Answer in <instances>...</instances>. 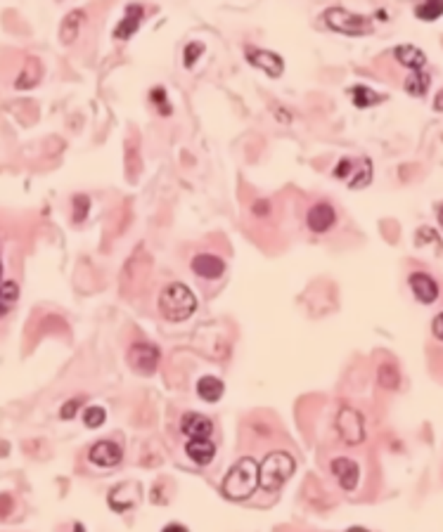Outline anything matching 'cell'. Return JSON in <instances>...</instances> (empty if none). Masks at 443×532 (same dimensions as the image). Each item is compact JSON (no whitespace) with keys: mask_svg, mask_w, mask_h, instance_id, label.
Segmentation results:
<instances>
[{"mask_svg":"<svg viewBox=\"0 0 443 532\" xmlns=\"http://www.w3.org/2000/svg\"><path fill=\"white\" fill-rule=\"evenodd\" d=\"M256 487H259V464L252 457H245V459H240L228 471L226 480L221 485V492L230 501H242L252 497Z\"/></svg>","mask_w":443,"mask_h":532,"instance_id":"1","label":"cell"},{"mask_svg":"<svg viewBox=\"0 0 443 532\" xmlns=\"http://www.w3.org/2000/svg\"><path fill=\"white\" fill-rule=\"evenodd\" d=\"M195 310H197V298L185 284L173 282L164 286V291L159 293V313L164 320L185 322Z\"/></svg>","mask_w":443,"mask_h":532,"instance_id":"2","label":"cell"},{"mask_svg":"<svg viewBox=\"0 0 443 532\" xmlns=\"http://www.w3.org/2000/svg\"><path fill=\"white\" fill-rule=\"evenodd\" d=\"M296 464L287 452H273L259 464V487L268 492H275L294 475Z\"/></svg>","mask_w":443,"mask_h":532,"instance_id":"3","label":"cell"},{"mask_svg":"<svg viewBox=\"0 0 443 532\" xmlns=\"http://www.w3.org/2000/svg\"><path fill=\"white\" fill-rule=\"evenodd\" d=\"M325 24L332 29V31H339L346 36H363V34H370V29H372V24H370L368 17L354 15V12H349L344 8H327Z\"/></svg>","mask_w":443,"mask_h":532,"instance_id":"4","label":"cell"},{"mask_svg":"<svg viewBox=\"0 0 443 532\" xmlns=\"http://www.w3.org/2000/svg\"><path fill=\"white\" fill-rule=\"evenodd\" d=\"M337 180L346 182L351 189H361L368 187L370 180H372V163H370L368 156L363 158H344V161L337 163L335 168Z\"/></svg>","mask_w":443,"mask_h":532,"instance_id":"5","label":"cell"},{"mask_svg":"<svg viewBox=\"0 0 443 532\" xmlns=\"http://www.w3.org/2000/svg\"><path fill=\"white\" fill-rule=\"evenodd\" d=\"M337 433L346 445H361L365 440V428H363V414L351 407H344L337 414Z\"/></svg>","mask_w":443,"mask_h":532,"instance_id":"6","label":"cell"},{"mask_svg":"<svg viewBox=\"0 0 443 532\" xmlns=\"http://www.w3.org/2000/svg\"><path fill=\"white\" fill-rule=\"evenodd\" d=\"M129 364L138 374H154L157 367H159V348L152 346V343H136L131 346L129 350Z\"/></svg>","mask_w":443,"mask_h":532,"instance_id":"7","label":"cell"},{"mask_svg":"<svg viewBox=\"0 0 443 532\" xmlns=\"http://www.w3.org/2000/svg\"><path fill=\"white\" fill-rule=\"evenodd\" d=\"M247 59L252 66L266 71L270 78H280L284 71V62L280 54L270 52V50H259V47H247Z\"/></svg>","mask_w":443,"mask_h":532,"instance_id":"8","label":"cell"},{"mask_svg":"<svg viewBox=\"0 0 443 532\" xmlns=\"http://www.w3.org/2000/svg\"><path fill=\"white\" fill-rule=\"evenodd\" d=\"M124 457V452L114 440H100L98 445H93L88 452V459L95 464V466H102V468H112L117 466Z\"/></svg>","mask_w":443,"mask_h":532,"instance_id":"9","label":"cell"},{"mask_svg":"<svg viewBox=\"0 0 443 532\" xmlns=\"http://www.w3.org/2000/svg\"><path fill=\"white\" fill-rule=\"evenodd\" d=\"M335 209H332L330 204H315L308 209L306 213V225L311 232H318V235H323V232H327L335 225Z\"/></svg>","mask_w":443,"mask_h":532,"instance_id":"10","label":"cell"},{"mask_svg":"<svg viewBox=\"0 0 443 532\" xmlns=\"http://www.w3.org/2000/svg\"><path fill=\"white\" fill-rule=\"evenodd\" d=\"M410 289L417 296V301H422V303H434L436 298H439V293H441L436 279L429 277V274H424V272L410 274Z\"/></svg>","mask_w":443,"mask_h":532,"instance_id":"11","label":"cell"},{"mask_svg":"<svg viewBox=\"0 0 443 532\" xmlns=\"http://www.w3.org/2000/svg\"><path fill=\"white\" fill-rule=\"evenodd\" d=\"M180 431H183L187 438H211L214 424H211V419H206L204 414L187 412L183 414V419H180Z\"/></svg>","mask_w":443,"mask_h":532,"instance_id":"12","label":"cell"},{"mask_svg":"<svg viewBox=\"0 0 443 532\" xmlns=\"http://www.w3.org/2000/svg\"><path fill=\"white\" fill-rule=\"evenodd\" d=\"M192 270L204 279H218V277H223V272H226V263L218 258V256L199 253L192 258Z\"/></svg>","mask_w":443,"mask_h":532,"instance_id":"13","label":"cell"},{"mask_svg":"<svg viewBox=\"0 0 443 532\" xmlns=\"http://www.w3.org/2000/svg\"><path fill=\"white\" fill-rule=\"evenodd\" d=\"M332 473L337 475L339 485H342L344 490H356L358 480H361V468H358V464L351 459H344V457L332 461Z\"/></svg>","mask_w":443,"mask_h":532,"instance_id":"14","label":"cell"},{"mask_svg":"<svg viewBox=\"0 0 443 532\" xmlns=\"http://www.w3.org/2000/svg\"><path fill=\"white\" fill-rule=\"evenodd\" d=\"M185 452H187V457L197 464V466H206V464H211V459H214L216 445L211 443L209 438H190Z\"/></svg>","mask_w":443,"mask_h":532,"instance_id":"15","label":"cell"},{"mask_svg":"<svg viewBox=\"0 0 443 532\" xmlns=\"http://www.w3.org/2000/svg\"><path fill=\"white\" fill-rule=\"evenodd\" d=\"M140 24H143V8L140 5H129L126 8V15H124V20L119 22V27L114 29V36L117 38H131L133 34L140 29Z\"/></svg>","mask_w":443,"mask_h":532,"instance_id":"16","label":"cell"},{"mask_svg":"<svg viewBox=\"0 0 443 532\" xmlns=\"http://www.w3.org/2000/svg\"><path fill=\"white\" fill-rule=\"evenodd\" d=\"M393 54H396L400 64L408 66L412 71H422L424 64H427V54L415 45H398L396 50H393Z\"/></svg>","mask_w":443,"mask_h":532,"instance_id":"17","label":"cell"},{"mask_svg":"<svg viewBox=\"0 0 443 532\" xmlns=\"http://www.w3.org/2000/svg\"><path fill=\"white\" fill-rule=\"evenodd\" d=\"M83 20H86V12L83 10H74V12H69V15L64 17L62 27H59V38H62L64 45H69V43L76 40L78 31H81Z\"/></svg>","mask_w":443,"mask_h":532,"instance_id":"18","label":"cell"},{"mask_svg":"<svg viewBox=\"0 0 443 532\" xmlns=\"http://www.w3.org/2000/svg\"><path fill=\"white\" fill-rule=\"evenodd\" d=\"M349 95H351V102L361 109H368V107H375V105H379V102H384V95L375 93V90L368 88V85H354V88L349 90Z\"/></svg>","mask_w":443,"mask_h":532,"instance_id":"19","label":"cell"},{"mask_svg":"<svg viewBox=\"0 0 443 532\" xmlns=\"http://www.w3.org/2000/svg\"><path fill=\"white\" fill-rule=\"evenodd\" d=\"M197 395L206 402H218L223 397V381L216 376H204L197 381Z\"/></svg>","mask_w":443,"mask_h":532,"instance_id":"20","label":"cell"},{"mask_svg":"<svg viewBox=\"0 0 443 532\" xmlns=\"http://www.w3.org/2000/svg\"><path fill=\"white\" fill-rule=\"evenodd\" d=\"M138 490H140V487H133L131 494H124V485L114 487V490L109 492V506H112V509H117V511H129L131 506H136L138 499H140Z\"/></svg>","mask_w":443,"mask_h":532,"instance_id":"21","label":"cell"},{"mask_svg":"<svg viewBox=\"0 0 443 532\" xmlns=\"http://www.w3.org/2000/svg\"><path fill=\"white\" fill-rule=\"evenodd\" d=\"M20 298V289H17L15 282H3L0 284V317L8 315L12 310V305Z\"/></svg>","mask_w":443,"mask_h":532,"instance_id":"22","label":"cell"},{"mask_svg":"<svg viewBox=\"0 0 443 532\" xmlns=\"http://www.w3.org/2000/svg\"><path fill=\"white\" fill-rule=\"evenodd\" d=\"M427 88H429V73L424 71H412L408 81H405V90H408L412 97H422L427 93Z\"/></svg>","mask_w":443,"mask_h":532,"instance_id":"23","label":"cell"},{"mask_svg":"<svg viewBox=\"0 0 443 532\" xmlns=\"http://www.w3.org/2000/svg\"><path fill=\"white\" fill-rule=\"evenodd\" d=\"M398 381H400V374L391 362H384L379 367V383L384 388H398Z\"/></svg>","mask_w":443,"mask_h":532,"instance_id":"24","label":"cell"},{"mask_svg":"<svg viewBox=\"0 0 443 532\" xmlns=\"http://www.w3.org/2000/svg\"><path fill=\"white\" fill-rule=\"evenodd\" d=\"M441 5L436 3V0H429V3H422L420 8L415 10V15L420 17L422 22H436L441 17Z\"/></svg>","mask_w":443,"mask_h":532,"instance_id":"25","label":"cell"},{"mask_svg":"<svg viewBox=\"0 0 443 532\" xmlns=\"http://www.w3.org/2000/svg\"><path fill=\"white\" fill-rule=\"evenodd\" d=\"M105 421H107V412L102 407H88L86 412H83V424L88 428H100Z\"/></svg>","mask_w":443,"mask_h":532,"instance_id":"26","label":"cell"},{"mask_svg":"<svg viewBox=\"0 0 443 532\" xmlns=\"http://www.w3.org/2000/svg\"><path fill=\"white\" fill-rule=\"evenodd\" d=\"M81 405H83L81 397H71V400H66L64 405H62V409H59V417H62V419H74L76 412L81 409Z\"/></svg>","mask_w":443,"mask_h":532,"instance_id":"27","label":"cell"},{"mask_svg":"<svg viewBox=\"0 0 443 532\" xmlns=\"http://www.w3.org/2000/svg\"><path fill=\"white\" fill-rule=\"evenodd\" d=\"M202 52H204V45H202V43H190V45L185 47V66H187V69H190V66H195L197 57H199Z\"/></svg>","mask_w":443,"mask_h":532,"instance_id":"28","label":"cell"},{"mask_svg":"<svg viewBox=\"0 0 443 532\" xmlns=\"http://www.w3.org/2000/svg\"><path fill=\"white\" fill-rule=\"evenodd\" d=\"M88 209H90L88 197H76L74 199V220L76 223H81V220L88 216Z\"/></svg>","mask_w":443,"mask_h":532,"instance_id":"29","label":"cell"},{"mask_svg":"<svg viewBox=\"0 0 443 532\" xmlns=\"http://www.w3.org/2000/svg\"><path fill=\"white\" fill-rule=\"evenodd\" d=\"M164 97H166V93H164V88H157V90H154V93H152V100H154V102H157V105H159V107H161V112H164V114H166V112H168V107H166V105H164Z\"/></svg>","mask_w":443,"mask_h":532,"instance_id":"30","label":"cell"},{"mask_svg":"<svg viewBox=\"0 0 443 532\" xmlns=\"http://www.w3.org/2000/svg\"><path fill=\"white\" fill-rule=\"evenodd\" d=\"M268 209H270L268 201H266V204L263 201H256V204H254V213H256V216H268Z\"/></svg>","mask_w":443,"mask_h":532,"instance_id":"31","label":"cell"},{"mask_svg":"<svg viewBox=\"0 0 443 532\" xmlns=\"http://www.w3.org/2000/svg\"><path fill=\"white\" fill-rule=\"evenodd\" d=\"M441 324H443V315H436V320H434V334H436V339H443V332H441Z\"/></svg>","mask_w":443,"mask_h":532,"instance_id":"32","label":"cell"},{"mask_svg":"<svg viewBox=\"0 0 443 532\" xmlns=\"http://www.w3.org/2000/svg\"><path fill=\"white\" fill-rule=\"evenodd\" d=\"M164 530H187L183 523H168V525H164Z\"/></svg>","mask_w":443,"mask_h":532,"instance_id":"33","label":"cell"},{"mask_svg":"<svg viewBox=\"0 0 443 532\" xmlns=\"http://www.w3.org/2000/svg\"><path fill=\"white\" fill-rule=\"evenodd\" d=\"M0 274H3V265H0Z\"/></svg>","mask_w":443,"mask_h":532,"instance_id":"34","label":"cell"}]
</instances>
